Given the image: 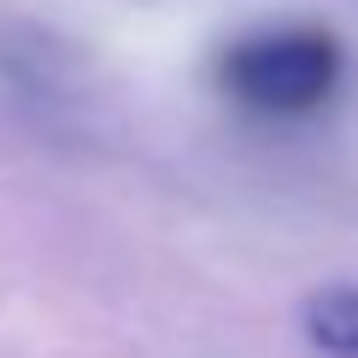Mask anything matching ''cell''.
Masks as SVG:
<instances>
[{
  "label": "cell",
  "mask_w": 358,
  "mask_h": 358,
  "mask_svg": "<svg viewBox=\"0 0 358 358\" xmlns=\"http://www.w3.org/2000/svg\"><path fill=\"white\" fill-rule=\"evenodd\" d=\"M347 59L341 41L323 24H276V29H252V36L229 41L217 53V88L252 117H311L335 100Z\"/></svg>",
  "instance_id": "obj_1"
},
{
  "label": "cell",
  "mask_w": 358,
  "mask_h": 358,
  "mask_svg": "<svg viewBox=\"0 0 358 358\" xmlns=\"http://www.w3.org/2000/svg\"><path fill=\"white\" fill-rule=\"evenodd\" d=\"M306 335L317 341L323 352L358 358V282H335V288H317L306 300Z\"/></svg>",
  "instance_id": "obj_2"
}]
</instances>
